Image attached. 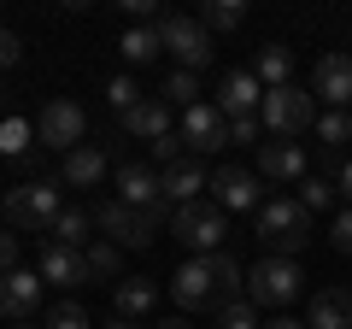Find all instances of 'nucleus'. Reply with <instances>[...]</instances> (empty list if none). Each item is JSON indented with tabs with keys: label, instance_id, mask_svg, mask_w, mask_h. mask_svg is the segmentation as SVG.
<instances>
[{
	"label": "nucleus",
	"instance_id": "f8f14e48",
	"mask_svg": "<svg viewBox=\"0 0 352 329\" xmlns=\"http://www.w3.org/2000/svg\"><path fill=\"white\" fill-rule=\"evenodd\" d=\"M311 94L329 100V112H346L352 106V53H323V59H317Z\"/></svg>",
	"mask_w": 352,
	"mask_h": 329
},
{
	"label": "nucleus",
	"instance_id": "f257e3e1",
	"mask_svg": "<svg viewBox=\"0 0 352 329\" xmlns=\"http://www.w3.org/2000/svg\"><path fill=\"white\" fill-rule=\"evenodd\" d=\"M170 294L182 312H229L235 300H247V277L229 253H200L170 277Z\"/></svg>",
	"mask_w": 352,
	"mask_h": 329
},
{
	"label": "nucleus",
	"instance_id": "1a4fd4ad",
	"mask_svg": "<svg viewBox=\"0 0 352 329\" xmlns=\"http://www.w3.org/2000/svg\"><path fill=\"white\" fill-rule=\"evenodd\" d=\"M94 224H100L118 247H153V229H159L164 217L135 212V206H124V200H100V206H94Z\"/></svg>",
	"mask_w": 352,
	"mask_h": 329
},
{
	"label": "nucleus",
	"instance_id": "c85d7f7f",
	"mask_svg": "<svg viewBox=\"0 0 352 329\" xmlns=\"http://www.w3.org/2000/svg\"><path fill=\"white\" fill-rule=\"evenodd\" d=\"M294 189H300V194H294V200H300L305 206V212H329V206H335V182H329V177H305V182H294Z\"/></svg>",
	"mask_w": 352,
	"mask_h": 329
},
{
	"label": "nucleus",
	"instance_id": "0eeeda50",
	"mask_svg": "<svg viewBox=\"0 0 352 329\" xmlns=\"http://www.w3.org/2000/svg\"><path fill=\"white\" fill-rule=\"evenodd\" d=\"M170 229H176L182 247H194V259H200V253H217V247H223V206H217V200L176 206V212H170Z\"/></svg>",
	"mask_w": 352,
	"mask_h": 329
},
{
	"label": "nucleus",
	"instance_id": "f704fd0d",
	"mask_svg": "<svg viewBox=\"0 0 352 329\" xmlns=\"http://www.w3.org/2000/svg\"><path fill=\"white\" fill-rule=\"evenodd\" d=\"M182 153H188V141H182V129H170L164 141H153V159L170 171V164H182Z\"/></svg>",
	"mask_w": 352,
	"mask_h": 329
},
{
	"label": "nucleus",
	"instance_id": "5701e85b",
	"mask_svg": "<svg viewBox=\"0 0 352 329\" xmlns=\"http://www.w3.org/2000/svg\"><path fill=\"white\" fill-rule=\"evenodd\" d=\"M82 259H88V282L100 277V282H124V247H118V241H88L82 247Z\"/></svg>",
	"mask_w": 352,
	"mask_h": 329
},
{
	"label": "nucleus",
	"instance_id": "393cba45",
	"mask_svg": "<svg viewBox=\"0 0 352 329\" xmlns=\"http://www.w3.org/2000/svg\"><path fill=\"white\" fill-rule=\"evenodd\" d=\"M118 53H124L129 65H153L164 53V41H159V30H153V24H129L124 41H118Z\"/></svg>",
	"mask_w": 352,
	"mask_h": 329
},
{
	"label": "nucleus",
	"instance_id": "cd10ccee",
	"mask_svg": "<svg viewBox=\"0 0 352 329\" xmlns=\"http://www.w3.org/2000/svg\"><path fill=\"white\" fill-rule=\"evenodd\" d=\"M159 100H164V106H182V112H188V106H200V76H194V71H170Z\"/></svg>",
	"mask_w": 352,
	"mask_h": 329
},
{
	"label": "nucleus",
	"instance_id": "49530a36",
	"mask_svg": "<svg viewBox=\"0 0 352 329\" xmlns=\"http://www.w3.org/2000/svg\"><path fill=\"white\" fill-rule=\"evenodd\" d=\"M346 47H352V41H346Z\"/></svg>",
	"mask_w": 352,
	"mask_h": 329
},
{
	"label": "nucleus",
	"instance_id": "412c9836",
	"mask_svg": "<svg viewBox=\"0 0 352 329\" xmlns=\"http://www.w3.org/2000/svg\"><path fill=\"white\" fill-rule=\"evenodd\" d=\"M124 136H135V141H164V136H170V106L147 94L135 112H124Z\"/></svg>",
	"mask_w": 352,
	"mask_h": 329
},
{
	"label": "nucleus",
	"instance_id": "79ce46f5",
	"mask_svg": "<svg viewBox=\"0 0 352 329\" xmlns=\"http://www.w3.org/2000/svg\"><path fill=\"white\" fill-rule=\"evenodd\" d=\"M153 329H194L188 317H164V323H153Z\"/></svg>",
	"mask_w": 352,
	"mask_h": 329
},
{
	"label": "nucleus",
	"instance_id": "f03ea898",
	"mask_svg": "<svg viewBox=\"0 0 352 329\" xmlns=\"http://www.w3.org/2000/svg\"><path fill=\"white\" fill-rule=\"evenodd\" d=\"M258 241H264L276 259H294L305 241H311V212H305L294 194H282V200H264V206H258Z\"/></svg>",
	"mask_w": 352,
	"mask_h": 329
},
{
	"label": "nucleus",
	"instance_id": "b1692460",
	"mask_svg": "<svg viewBox=\"0 0 352 329\" xmlns=\"http://www.w3.org/2000/svg\"><path fill=\"white\" fill-rule=\"evenodd\" d=\"M153 300H159L153 277H124L118 282V317H129V323H135L141 312H153Z\"/></svg>",
	"mask_w": 352,
	"mask_h": 329
},
{
	"label": "nucleus",
	"instance_id": "c9c22d12",
	"mask_svg": "<svg viewBox=\"0 0 352 329\" xmlns=\"http://www.w3.org/2000/svg\"><path fill=\"white\" fill-rule=\"evenodd\" d=\"M329 241H335V253H346V259H352V206H340V212H335V224H329Z\"/></svg>",
	"mask_w": 352,
	"mask_h": 329
},
{
	"label": "nucleus",
	"instance_id": "7ed1b4c3",
	"mask_svg": "<svg viewBox=\"0 0 352 329\" xmlns=\"http://www.w3.org/2000/svg\"><path fill=\"white\" fill-rule=\"evenodd\" d=\"M153 30H159L164 53L176 59V71H194V76H200L206 65H212V53H217V47H212V30H206L200 18H188V12H164Z\"/></svg>",
	"mask_w": 352,
	"mask_h": 329
},
{
	"label": "nucleus",
	"instance_id": "a18cd8bd",
	"mask_svg": "<svg viewBox=\"0 0 352 329\" xmlns=\"http://www.w3.org/2000/svg\"><path fill=\"white\" fill-rule=\"evenodd\" d=\"M12 329H36V323H12Z\"/></svg>",
	"mask_w": 352,
	"mask_h": 329
},
{
	"label": "nucleus",
	"instance_id": "a19ab883",
	"mask_svg": "<svg viewBox=\"0 0 352 329\" xmlns=\"http://www.w3.org/2000/svg\"><path fill=\"white\" fill-rule=\"evenodd\" d=\"M340 200H346V206H352V159H346V164H340Z\"/></svg>",
	"mask_w": 352,
	"mask_h": 329
},
{
	"label": "nucleus",
	"instance_id": "f3484780",
	"mask_svg": "<svg viewBox=\"0 0 352 329\" xmlns=\"http://www.w3.org/2000/svg\"><path fill=\"white\" fill-rule=\"evenodd\" d=\"M41 282H59V288H76L88 282V259L76 247H59V241H41Z\"/></svg>",
	"mask_w": 352,
	"mask_h": 329
},
{
	"label": "nucleus",
	"instance_id": "4be33fe9",
	"mask_svg": "<svg viewBox=\"0 0 352 329\" xmlns=\"http://www.w3.org/2000/svg\"><path fill=\"white\" fill-rule=\"evenodd\" d=\"M252 76H258L264 89H288V83H294V53L282 47V41L258 47V59H252Z\"/></svg>",
	"mask_w": 352,
	"mask_h": 329
},
{
	"label": "nucleus",
	"instance_id": "4468645a",
	"mask_svg": "<svg viewBox=\"0 0 352 329\" xmlns=\"http://www.w3.org/2000/svg\"><path fill=\"white\" fill-rule=\"evenodd\" d=\"M182 141H188V153L229 147V118L217 112V106H188V112H182Z\"/></svg>",
	"mask_w": 352,
	"mask_h": 329
},
{
	"label": "nucleus",
	"instance_id": "c756f323",
	"mask_svg": "<svg viewBox=\"0 0 352 329\" xmlns=\"http://www.w3.org/2000/svg\"><path fill=\"white\" fill-rule=\"evenodd\" d=\"M30 141H36V129H30L24 118H0V153H6V159H24Z\"/></svg>",
	"mask_w": 352,
	"mask_h": 329
},
{
	"label": "nucleus",
	"instance_id": "a878e982",
	"mask_svg": "<svg viewBox=\"0 0 352 329\" xmlns=\"http://www.w3.org/2000/svg\"><path fill=\"white\" fill-rule=\"evenodd\" d=\"M88 229H94V212H82V206H65V217L53 224L47 241H59V247H76V253H82V247H88Z\"/></svg>",
	"mask_w": 352,
	"mask_h": 329
},
{
	"label": "nucleus",
	"instance_id": "473e14b6",
	"mask_svg": "<svg viewBox=\"0 0 352 329\" xmlns=\"http://www.w3.org/2000/svg\"><path fill=\"white\" fill-rule=\"evenodd\" d=\"M41 329H88V312L76 300H65V306H53V312H47V323H41Z\"/></svg>",
	"mask_w": 352,
	"mask_h": 329
},
{
	"label": "nucleus",
	"instance_id": "9d476101",
	"mask_svg": "<svg viewBox=\"0 0 352 329\" xmlns=\"http://www.w3.org/2000/svg\"><path fill=\"white\" fill-rule=\"evenodd\" d=\"M82 129H88V118H82L76 100H47L41 118H36V141L53 147V153H76L82 147Z\"/></svg>",
	"mask_w": 352,
	"mask_h": 329
},
{
	"label": "nucleus",
	"instance_id": "e433bc0d",
	"mask_svg": "<svg viewBox=\"0 0 352 329\" xmlns=\"http://www.w3.org/2000/svg\"><path fill=\"white\" fill-rule=\"evenodd\" d=\"M6 270H18V235L0 224V277H6Z\"/></svg>",
	"mask_w": 352,
	"mask_h": 329
},
{
	"label": "nucleus",
	"instance_id": "7c9ffc66",
	"mask_svg": "<svg viewBox=\"0 0 352 329\" xmlns=\"http://www.w3.org/2000/svg\"><path fill=\"white\" fill-rule=\"evenodd\" d=\"M317 141L329 153H340V141H352V112H323L317 118Z\"/></svg>",
	"mask_w": 352,
	"mask_h": 329
},
{
	"label": "nucleus",
	"instance_id": "37998d69",
	"mask_svg": "<svg viewBox=\"0 0 352 329\" xmlns=\"http://www.w3.org/2000/svg\"><path fill=\"white\" fill-rule=\"evenodd\" d=\"M264 329H305L300 317H276V323H264Z\"/></svg>",
	"mask_w": 352,
	"mask_h": 329
},
{
	"label": "nucleus",
	"instance_id": "72a5a7b5",
	"mask_svg": "<svg viewBox=\"0 0 352 329\" xmlns=\"http://www.w3.org/2000/svg\"><path fill=\"white\" fill-rule=\"evenodd\" d=\"M217 329H264L258 312H252V300H235L229 312H217Z\"/></svg>",
	"mask_w": 352,
	"mask_h": 329
},
{
	"label": "nucleus",
	"instance_id": "20e7f679",
	"mask_svg": "<svg viewBox=\"0 0 352 329\" xmlns=\"http://www.w3.org/2000/svg\"><path fill=\"white\" fill-rule=\"evenodd\" d=\"M264 129L270 136H305V129H317V94L300 89V83H288V89H264V106H258Z\"/></svg>",
	"mask_w": 352,
	"mask_h": 329
},
{
	"label": "nucleus",
	"instance_id": "a211bd4d",
	"mask_svg": "<svg viewBox=\"0 0 352 329\" xmlns=\"http://www.w3.org/2000/svg\"><path fill=\"white\" fill-rule=\"evenodd\" d=\"M206 189H212V171H206L200 159H182V164L164 171V200H170V206H194Z\"/></svg>",
	"mask_w": 352,
	"mask_h": 329
},
{
	"label": "nucleus",
	"instance_id": "6ab92c4d",
	"mask_svg": "<svg viewBox=\"0 0 352 329\" xmlns=\"http://www.w3.org/2000/svg\"><path fill=\"white\" fill-rule=\"evenodd\" d=\"M305 329H352V288H317Z\"/></svg>",
	"mask_w": 352,
	"mask_h": 329
},
{
	"label": "nucleus",
	"instance_id": "58836bf2",
	"mask_svg": "<svg viewBox=\"0 0 352 329\" xmlns=\"http://www.w3.org/2000/svg\"><path fill=\"white\" fill-rule=\"evenodd\" d=\"M18 53H24V47H18V36H12V30H0V71L18 65Z\"/></svg>",
	"mask_w": 352,
	"mask_h": 329
},
{
	"label": "nucleus",
	"instance_id": "6e6552de",
	"mask_svg": "<svg viewBox=\"0 0 352 329\" xmlns=\"http://www.w3.org/2000/svg\"><path fill=\"white\" fill-rule=\"evenodd\" d=\"M118 200L135 206V212H153V217L176 212L164 200V171H153V164H118Z\"/></svg>",
	"mask_w": 352,
	"mask_h": 329
},
{
	"label": "nucleus",
	"instance_id": "2f4dec72",
	"mask_svg": "<svg viewBox=\"0 0 352 329\" xmlns=\"http://www.w3.org/2000/svg\"><path fill=\"white\" fill-rule=\"evenodd\" d=\"M106 100H112V106H118V118H124V112H135L147 94L135 89V76H112V83H106Z\"/></svg>",
	"mask_w": 352,
	"mask_h": 329
},
{
	"label": "nucleus",
	"instance_id": "39448f33",
	"mask_svg": "<svg viewBox=\"0 0 352 329\" xmlns=\"http://www.w3.org/2000/svg\"><path fill=\"white\" fill-rule=\"evenodd\" d=\"M6 217H12V229L53 235V224L65 217V206H59V182H24V189H12V194H6Z\"/></svg>",
	"mask_w": 352,
	"mask_h": 329
},
{
	"label": "nucleus",
	"instance_id": "dca6fc26",
	"mask_svg": "<svg viewBox=\"0 0 352 329\" xmlns=\"http://www.w3.org/2000/svg\"><path fill=\"white\" fill-rule=\"evenodd\" d=\"M258 106H264V83L252 71H229L217 89V112L235 124V118H258Z\"/></svg>",
	"mask_w": 352,
	"mask_h": 329
},
{
	"label": "nucleus",
	"instance_id": "9b49d317",
	"mask_svg": "<svg viewBox=\"0 0 352 329\" xmlns=\"http://www.w3.org/2000/svg\"><path fill=\"white\" fill-rule=\"evenodd\" d=\"M258 177H270V182H305V177H311V159H305V147L288 141V136L258 141Z\"/></svg>",
	"mask_w": 352,
	"mask_h": 329
},
{
	"label": "nucleus",
	"instance_id": "2eb2a0df",
	"mask_svg": "<svg viewBox=\"0 0 352 329\" xmlns=\"http://www.w3.org/2000/svg\"><path fill=\"white\" fill-rule=\"evenodd\" d=\"M41 306V270H6L0 277V317H12V323H24L30 312Z\"/></svg>",
	"mask_w": 352,
	"mask_h": 329
},
{
	"label": "nucleus",
	"instance_id": "c03bdc74",
	"mask_svg": "<svg viewBox=\"0 0 352 329\" xmlns=\"http://www.w3.org/2000/svg\"><path fill=\"white\" fill-rule=\"evenodd\" d=\"M106 329H135V323H129V317H112V323H106Z\"/></svg>",
	"mask_w": 352,
	"mask_h": 329
},
{
	"label": "nucleus",
	"instance_id": "bb28decb",
	"mask_svg": "<svg viewBox=\"0 0 352 329\" xmlns=\"http://www.w3.org/2000/svg\"><path fill=\"white\" fill-rule=\"evenodd\" d=\"M200 24L212 30V36L217 30H241L247 24V6H241V0H200Z\"/></svg>",
	"mask_w": 352,
	"mask_h": 329
},
{
	"label": "nucleus",
	"instance_id": "4c0bfd02",
	"mask_svg": "<svg viewBox=\"0 0 352 329\" xmlns=\"http://www.w3.org/2000/svg\"><path fill=\"white\" fill-rule=\"evenodd\" d=\"M258 129H264V118H235L229 124V141H258Z\"/></svg>",
	"mask_w": 352,
	"mask_h": 329
},
{
	"label": "nucleus",
	"instance_id": "aec40b11",
	"mask_svg": "<svg viewBox=\"0 0 352 329\" xmlns=\"http://www.w3.org/2000/svg\"><path fill=\"white\" fill-rule=\"evenodd\" d=\"M59 177H65V189H100V182H106V153H100V147H76V153H65Z\"/></svg>",
	"mask_w": 352,
	"mask_h": 329
},
{
	"label": "nucleus",
	"instance_id": "ea45409f",
	"mask_svg": "<svg viewBox=\"0 0 352 329\" xmlns=\"http://www.w3.org/2000/svg\"><path fill=\"white\" fill-rule=\"evenodd\" d=\"M124 12L135 18V24H153V0H124Z\"/></svg>",
	"mask_w": 352,
	"mask_h": 329
},
{
	"label": "nucleus",
	"instance_id": "423d86ee",
	"mask_svg": "<svg viewBox=\"0 0 352 329\" xmlns=\"http://www.w3.org/2000/svg\"><path fill=\"white\" fill-rule=\"evenodd\" d=\"M300 288H305V277H300L294 259H258L247 270V300L252 306H294Z\"/></svg>",
	"mask_w": 352,
	"mask_h": 329
},
{
	"label": "nucleus",
	"instance_id": "ddd939ff",
	"mask_svg": "<svg viewBox=\"0 0 352 329\" xmlns=\"http://www.w3.org/2000/svg\"><path fill=\"white\" fill-rule=\"evenodd\" d=\"M212 200L223 212H252L258 206V171H247V164H217L212 171Z\"/></svg>",
	"mask_w": 352,
	"mask_h": 329
}]
</instances>
